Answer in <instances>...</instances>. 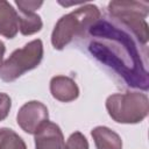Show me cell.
Masks as SVG:
<instances>
[{
	"instance_id": "6da1fadb",
	"label": "cell",
	"mask_w": 149,
	"mask_h": 149,
	"mask_svg": "<svg viewBox=\"0 0 149 149\" xmlns=\"http://www.w3.org/2000/svg\"><path fill=\"white\" fill-rule=\"evenodd\" d=\"M88 51L134 88L147 91L149 74L147 55H142L128 31L107 19H99L87 31Z\"/></svg>"
},
{
	"instance_id": "7a4b0ae2",
	"label": "cell",
	"mask_w": 149,
	"mask_h": 149,
	"mask_svg": "<svg viewBox=\"0 0 149 149\" xmlns=\"http://www.w3.org/2000/svg\"><path fill=\"white\" fill-rule=\"evenodd\" d=\"M100 16L99 8L92 3L83 5L76 10L63 15L55 24L51 34L52 47L57 50H62L74 37L85 36Z\"/></svg>"
},
{
	"instance_id": "3957f363",
	"label": "cell",
	"mask_w": 149,
	"mask_h": 149,
	"mask_svg": "<svg viewBox=\"0 0 149 149\" xmlns=\"http://www.w3.org/2000/svg\"><path fill=\"white\" fill-rule=\"evenodd\" d=\"M111 17H113L121 28L127 29L137 42L143 47L147 45L149 38L148 23L146 21L149 13V3L147 1L115 0L107 6Z\"/></svg>"
},
{
	"instance_id": "277c9868",
	"label": "cell",
	"mask_w": 149,
	"mask_h": 149,
	"mask_svg": "<svg viewBox=\"0 0 149 149\" xmlns=\"http://www.w3.org/2000/svg\"><path fill=\"white\" fill-rule=\"evenodd\" d=\"M106 108L115 122L139 123L149 113V99L141 92L115 93L107 98Z\"/></svg>"
},
{
	"instance_id": "5b68a950",
	"label": "cell",
	"mask_w": 149,
	"mask_h": 149,
	"mask_svg": "<svg viewBox=\"0 0 149 149\" xmlns=\"http://www.w3.org/2000/svg\"><path fill=\"white\" fill-rule=\"evenodd\" d=\"M43 58V43L41 40H33L24 47L16 49L2 63L0 78L3 81H14L23 73L38 66Z\"/></svg>"
},
{
	"instance_id": "8992f818",
	"label": "cell",
	"mask_w": 149,
	"mask_h": 149,
	"mask_svg": "<svg viewBox=\"0 0 149 149\" xmlns=\"http://www.w3.org/2000/svg\"><path fill=\"white\" fill-rule=\"evenodd\" d=\"M17 125L28 134H36L37 130L49 121L48 108L44 104L31 100L21 106L16 114Z\"/></svg>"
},
{
	"instance_id": "52a82bcc",
	"label": "cell",
	"mask_w": 149,
	"mask_h": 149,
	"mask_svg": "<svg viewBox=\"0 0 149 149\" xmlns=\"http://www.w3.org/2000/svg\"><path fill=\"white\" fill-rule=\"evenodd\" d=\"M35 149H65L64 136L59 126L47 121L35 134Z\"/></svg>"
},
{
	"instance_id": "ba28073f",
	"label": "cell",
	"mask_w": 149,
	"mask_h": 149,
	"mask_svg": "<svg viewBox=\"0 0 149 149\" xmlns=\"http://www.w3.org/2000/svg\"><path fill=\"white\" fill-rule=\"evenodd\" d=\"M51 95L62 102H70L78 98L79 88L74 80L66 76H55L50 80Z\"/></svg>"
},
{
	"instance_id": "9c48e42d",
	"label": "cell",
	"mask_w": 149,
	"mask_h": 149,
	"mask_svg": "<svg viewBox=\"0 0 149 149\" xmlns=\"http://www.w3.org/2000/svg\"><path fill=\"white\" fill-rule=\"evenodd\" d=\"M19 31V15L14 7L5 1L0 0V35L13 38Z\"/></svg>"
},
{
	"instance_id": "30bf717a",
	"label": "cell",
	"mask_w": 149,
	"mask_h": 149,
	"mask_svg": "<svg viewBox=\"0 0 149 149\" xmlns=\"http://www.w3.org/2000/svg\"><path fill=\"white\" fill-rule=\"evenodd\" d=\"M91 135L97 149H122L121 137L108 127L98 126L92 129Z\"/></svg>"
},
{
	"instance_id": "8fae6325",
	"label": "cell",
	"mask_w": 149,
	"mask_h": 149,
	"mask_svg": "<svg viewBox=\"0 0 149 149\" xmlns=\"http://www.w3.org/2000/svg\"><path fill=\"white\" fill-rule=\"evenodd\" d=\"M19 30L22 35H33L42 29V20L35 12L19 9Z\"/></svg>"
},
{
	"instance_id": "7c38bea8",
	"label": "cell",
	"mask_w": 149,
	"mask_h": 149,
	"mask_svg": "<svg viewBox=\"0 0 149 149\" xmlns=\"http://www.w3.org/2000/svg\"><path fill=\"white\" fill-rule=\"evenodd\" d=\"M0 149H27V147L13 129L0 128Z\"/></svg>"
},
{
	"instance_id": "4fadbf2b",
	"label": "cell",
	"mask_w": 149,
	"mask_h": 149,
	"mask_svg": "<svg viewBox=\"0 0 149 149\" xmlns=\"http://www.w3.org/2000/svg\"><path fill=\"white\" fill-rule=\"evenodd\" d=\"M65 149H88V142L80 132H74L69 136Z\"/></svg>"
},
{
	"instance_id": "5bb4252c",
	"label": "cell",
	"mask_w": 149,
	"mask_h": 149,
	"mask_svg": "<svg viewBox=\"0 0 149 149\" xmlns=\"http://www.w3.org/2000/svg\"><path fill=\"white\" fill-rule=\"evenodd\" d=\"M12 106V100L10 97L6 93L0 92V121L5 120L9 113Z\"/></svg>"
},
{
	"instance_id": "9a60e30c",
	"label": "cell",
	"mask_w": 149,
	"mask_h": 149,
	"mask_svg": "<svg viewBox=\"0 0 149 149\" xmlns=\"http://www.w3.org/2000/svg\"><path fill=\"white\" fill-rule=\"evenodd\" d=\"M15 5L19 7L20 10L35 12L43 5V1H15Z\"/></svg>"
},
{
	"instance_id": "2e32d148",
	"label": "cell",
	"mask_w": 149,
	"mask_h": 149,
	"mask_svg": "<svg viewBox=\"0 0 149 149\" xmlns=\"http://www.w3.org/2000/svg\"><path fill=\"white\" fill-rule=\"evenodd\" d=\"M5 51H6V47L3 44V42L0 40V68L2 65V61H3V55H5Z\"/></svg>"
}]
</instances>
